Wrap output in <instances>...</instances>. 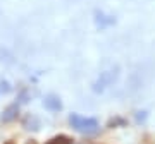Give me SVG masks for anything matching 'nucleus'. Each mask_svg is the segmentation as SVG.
Wrapping results in <instances>:
<instances>
[{"instance_id":"1","label":"nucleus","mask_w":155,"mask_h":144,"mask_svg":"<svg viewBox=\"0 0 155 144\" xmlns=\"http://www.w3.org/2000/svg\"><path fill=\"white\" fill-rule=\"evenodd\" d=\"M69 122L78 132H83V134H91L98 129V120L97 118H88V117H81L72 113L69 117Z\"/></svg>"},{"instance_id":"2","label":"nucleus","mask_w":155,"mask_h":144,"mask_svg":"<svg viewBox=\"0 0 155 144\" xmlns=\"http://www.w3.org/2000/svg\"><path fill=\"white\" fill-rule=\"evenodd\" d=\"M116 79H117V72H114V70L102 72V74H100V77L97 79V83L93 84V91H95V93L104 91V89H105L107 86H110Z\"/></svg>"},{"instance_id":"3","label":"nucleus","mask_w":155,"mask_h":144,"mask_svg":"<svg viewBox=\"0 0 155 144\" xmlns=\"http://www.w3.org/2000/svg\"><path fill=\"white\" fill-rule=\"evenodd\" d=\"M45 106H47L48 110H52V111H59L62 108V103L55 94H48V96L45 98Z\"/></svg>"},{"instance_id":"4","label":"nucleus","mask_w":155,"mask_h":144,"mask_svg":"<svg viewBox=\"0 0 155 144\" xmlns=\"http://www.w3.org/2000/svg\"><path fill=\"white\" fill-rule=\"evenodd\" d=\"M17 113H19V106H17V105H11L5 111H4L2 120H4V122H11V120L17 118Z\"/></svg>"},{"instance_id":"5","label":"nucleus","mask_w":155,"mask_h":144,"mask_svg":"<svg viewBox=\"0 0 155 144\" xmlns=\"http://www.w3.org/2000/svg\"><path fill=\"white\" fill-rule=\"evenodd\" d=\"M72 142H74V141H72V137L61 134V136H55V137H52L50 141H47L45 144H72Z\"/></svg>"},{"instance_id":"6","label":"nucleus","mask_w":155,"mask_h":144,"mask_svg":"<svg viewBox=\"0 0 155 144\" xmlns=\"http://www.w3.org/2000/svg\"><path fill=\"white\" fill-rule=\"evenodd\" d=\"M24 125H26V129H33V130H38L40 129V120L36 118V117H26V120H24Z\"/></svg>"},{"instance_id":"7","label":"nucleus","mask_w":155,"mask_h":144,"mask_svg":"<svg viewBox=\"0 0 155 144\" xmlns=\"http://www.w3.org/2000/svg\"><path fill=\"white\" fill-rule=\"evenodd\" d=\"M117 124H124V120H121V118H116V120H112L109 125H110V127H114V125H117Z\"/></svg>"},{"instance_id":"8","label":"nucleus","mask_w":155,"mask_h":144,"mask_svg":"<svg viewBox=\"0 0 155 144\" xmlns=\"http://www.w3.org/2000/svg\"><path fill=\"white\" fill-rule=\"evenodd\" d=\"M26 144H38V142H36V141H33V139H31V141H28V142H26Z\"/></svg>"},{"instance_id":"9","label":"nucleus","mask_w":155,"mask_h":144,"mask_svg":"<svg viewBox=\"0 0 155 144\" xmlns=\"http://www.w3.org/2000/svg\"><path fill=\"white\" fill-rule=\"evenodd\" d=\"M5 144H16V142H14V141H7Z\"/></svg>"}]
</instances>
